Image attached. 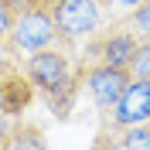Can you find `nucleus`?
<instances>
[{
  "mask_svg": "<svg viewBox=\"0 0 150 150\" xmlns=\"http://www.w3.org/2000/svg\"><path fill=\"white\" fill-rule=\"evenodd\" d=\"M21 72L31 79L34 92H41V99L48 103V109L55 112L58 120H65L72 112L75 92H79V82H82V68L72 65V58L62 45L41 48V51H31L24 58V68Z\"/></svg>",
  "mask_w": 150,
  "mask_h": 150,
  "instance_id": "1",
  "label": "nucleus"
},
{
  "mask_svg": "<svg viewBox=\"0 0 150 150\" xmlns=\"http://www.w3.org/2000/svg\"><path fill=\"white\" fill-rule=\"evenodd\" d=\"M7 45L14 55H31V51H41V48H51V45H65L62 34L55 28V17H51V10L48 4H38V7L24 10L14 17L7 31Z\"/></svg>",
  "mask_w": 150,
  "mask_h": 150,
  "instance_id": "2",
  "label": "nucleus"
},
{
  "mask_svg": "<svg viewBox=\"0 0 150 150\" xmlns=\"http://www.w3.org/2000/svg\"><path fill=\"white\" fill-rule=\"evenodd\" d=\"M48 10H51L55 28L65 45L96 34V28L103 24V4L99 0H51Z\"/></svg>",
  "mask_w": 150,
  "mask_h": 150,
  "instance_id": "3",
  "label": "nucleus"
},
{
  "mask_svg": "<svg viewBox=\"0 0 150 150\" xmlns=\"http://www.w3.org/2000/svg\"><path fill=\"white\" fill-rule=\"evenodd\" d=\"M82 82H85V89H89V96H92L96 109L106 116L112 106L120 103V96L126 92V85L133 82V75L126 72V68H112V65H99V62H85V65H82Z\"/></svg>",
  "mask_w": 150,
  "mask_h": 150,
  "instance_id": "4",
  "label": "nucleus"
},
{
  "mask_svg": "<svg viewBox=\"0 0 150 150\" xmlns=\"http://www.w3.org/2000/svg\"><path fill=\"white\" fill-rule=\"evenodd\" d=\"M109 130H123L133 123H147L150 120V79H133L126 85V92L120 96V103L103 116Z\"/></svg>",
  "mask_w": 150,
  "mask_h": 150,
  "instance_id": "5",
  "label": "nucleus"
},
{
  "mask_svg": "<svg viewBox=\"0 0 150 150\" xmlns=\"http://www.w3.org/2000/svg\"><path fill=\"white\" fill-rule=\"evenodd\" d=\"M140 45V38L126 28H116L109 34H99L89 45V62H99V65H112V68H126L130 65L133 51Z\"/></svg>",
  "mask_w": 150,
  "mask_h": 150,
  "instance_id": "6",
  "label": "nucleus"
},
{
  "mask_svg": "<svg viewBox=\"0 0 150 150\" xmlns=\"http://www.w3.org/2000/svg\"><path fill=\"white\" fill-rule=\"evenodd\" d=\"M96 150H150V120L123 126V130H109V140L103 133Z\"/></svg>",
  "mask_w": 150,
  "mask_h": 150,
  "instance_id": "7",
  "label": "nucleus"
},
{
  "mask_svg": "<svg viewBox=\"0 0 150 150\" xmlns=\"http://www.w3.org/2000/svg\"><path fill=\"white\" fill-rule=\"evenodd\" d=\"M31 99H34V85H31V79L24 72H7L4 75V103H7V116L10 120H17L21 112L31 106Z\"/></svg>",
  "mask_w": 150,
  "mask_h": 150,
  "instance_id": "8",
  "label": "nucleus"
},
{
  "mask_svg": "<svg viewBox=\"0 0 150 150\" xmlns=\"http://www.w3.org/2000/svg\"><path fill=\"white\" fill-rule=\"evenodd\" d=\"M0 150H48V140H45V133L38 130L34 123H21V120H17V123L7 130Z\"/></svg>",
  "mask_w": 150,
  "mask_h": 150,
  "instance_id": "9",
  "label": "nucleus"
},
{
  "mask_svg": "<svg viewBox=\"0 0 150 150\" xmlns=\"http://www.w3.org/2000/svg\"><path fill=\"white\" fill-rule=\"evenodd\" d=\"M123 28L133 31L137 38H150V0H143L140 7L130 10V17L123 21Z\"/></svg>",
  "mask_w": 150,
  "mask_h": 150,
  "instance_id": "10",
  "label": "nucleus"
},
{
  "mask_svg": "<svg viewBox=\"0 0 150 150\" xmlns=\"http://www.w3.org/2000/svg\"><path fill=\"white\" fill-rule=\"evenodd\" d=\"M126 72H130L133 79H150V38H140V45L133 51Z\"/></svg>",
  "mask_w": 150,
  "mask_h": 150,
  "instance_id": "11",
  "label": "nucleus"
},
{
  "mask_svg": "<svg viewBox=\"0 0 150 150\" xmlns=\"http://www.w3.org/2000/svg\"><path fill=\"white\" fill-rule=\"evenodd\" d=\"M7 72H14V51H10L7 38H0V75H7Z\"/></svg>",
  "mask_w": 150,
  "mask_h": 150,
  "instance_id": "12",
  "label": "nucleus"
},
{
  "mask_svg": "<svg viewBox=\"0 0 150 150\" xmlns=\"http://www.w3.org/2000/svg\"><path fill=\"white\" fill-rule=\"evenodd\" d=\"M0 4H4V7H7L10 14H14V17H17V14H24V10H31V7H38V4H41V0H0Z\"/></svg>",
  "mask_w": 150,
  "mask_h": 150,
  "instance_id": "13",
  "label": "nucleus"
},
{
  "mask_svg": "<svg viewBox=\"0 0 150 150\" xmlns=\"http://www.w3.org/2000/svg\"><path fill=\"white\" fill-rule=\"evenodd\" d=\"M10 24H14V14H10V10L4 7V4H0V38H7Z\"/></svg>",
  "mask_w": 150,
  "mask_h": 150,
  "instance_id": "14",
  "label": "nucleus"
},
{
  "mask_svg": "<svg viewBox=\"0 0 150 150\" xmlns=\"http://www.w3.org/2000/svg\"><path fill=\"white\" fill-rule=\"evenodd\" d=\"M103 7H126V10H133V7H140L143 0H99Z\"/></svg>",
  "mask_w": 150,
  "mask_h": 150,
  "instance_id": "15",
  "label": "nucleus"
},
{
  "mask_svg": "<svg viewBox=\"0 0 150 150\" xmlns=\"http://www.w3.org/2000/svg\"><path fill=\"white\" fill-rule=\"evenodd\" d=\"M10 116H0V143H4V137H7V130H10Z\"/></svg>",
  "mask_w": 150,
  "mask_h": 150,
  "instance_id": "16",
  "label": "nucleus"
},
{
  "mask_svg": "<svg viewBox=\"0 0 150 150\" xmlns=\"http://www.w3.org/2000/svg\"><path fill=\"white\" fill-rule=\"evenodd\" d=\"M0 116H7V103H4V75H0Z\"/></svg>",
  "mask_w": 150,
  "mask_h": 150,
  "instance_id": "17",
  "label": "nucleus"
},
{
  "mask_svg": "<svg viewBox=\"0 0 150 150\" xmlns=\"http://www.w3.org/2000/svg\"><path fill=\"white\" fill-rule=\"evenodd\" d=\"M41 4H51V0H41Z\"/></svg>",
  "mask_w": 150,
  "mask_h": 150,
  "instance_id": "18",
  "label": "nucleus"
}]
</instances>
